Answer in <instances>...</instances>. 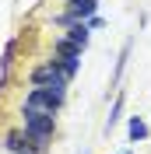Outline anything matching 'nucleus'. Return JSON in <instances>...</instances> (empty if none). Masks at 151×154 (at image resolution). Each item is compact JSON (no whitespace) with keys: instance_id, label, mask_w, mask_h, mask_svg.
I'll return each instance as SVG.
<instances>
[{"instance_id":"1","label":"nucleus","mask_w":151,"mask_h":154,"mask_svg":"<svg viewBox=\"0 0 151 154\" xmlns=\"http://www.w3.org/2000/svg\"><path fill=\"white\" fill-rule=\"evenodd\" d=\"M67 81H70V77L60 70L56 60H49V63L35 67V74H32V84H35V88H49V91H56V95L67 91Z\"/></svg>"},{"instance_id":"2","label":"nucleus","mask_w":151,"mask_h":154,"mask_svg":"<svg viewBox=\"0 0 151 154\" xmlns=\"http://www.w3.org/2000/svg\"><path fill=\"white\" fill-rule=\"evenodd\" d=\"M25 133L42 147L49 137H53V112H28V109H25Z\"/></svg>"},{"instance_id":"3","label":"nucleus","mask_w":151,"mask_h":154,"mask_svg":"<svg viewBox=\"0 0 151 154\" xmlns=\"http://www.w3.org/2000/svg\"><path fill=\"white\" fill-rule=\"evenodd\" d=\"M60 105H63V95L49 91V88H32L28 98H25V109L28 112H56Z\"/></svg>"},{"instance_id":"4","label":"nucleus","mask_w":151,"mask_h":154,"mask_svg":"<svg viewBox=\"0 0 151 154\" xmlns=\"http://www.w3.org/2000/svg\"><path fill=\"white\" fill-rule=\"evenodd\" d=\"M95 11H98V0H70V7H67V25H70V21H85V18H95Z\"/></svg>"},{"instance_id":"5","label":"nucleus","mask_w":151,"mask_h":154,"mask_svg":"<svg viewBox=\"0 0 151 154\" xmlns=\"http://www.w3.org/2000/svg\"><path fill=\"white\" fill-rule=\"evenodd\" d=\"M7 151H14V154H39V144L32 140L28 133L21 137V133H11L7 137Z\"/></svg>"},{"instance_id":"6","label":"nucleus","mask_w":151,"mask_h":154,"mask_svg":"<svg viewBox=\"0 0 151 154\" xmlns=\"http://www.w3.org/2000/svg\"><path fill=\"white\" fill-rule=\"evenodd\" d=\"M56 63H60V70H63L67 77H74V74H77V67H81V53H60Z\"/></svg>"},{"instance_id":"7","label":"nucleus","mask_w":151,"mask_h":154,"mask_svg":"<svg viewBox=\"0 0 151 154\" xmlns=\"http://www.w3.org/2000/svg\"><path fill=\"white\" fill-rule=\"evenodd\" d=\"M67 38H70L74 46L85 49V46H88V25H85V21H81V25H77V21H70V32H67Z\"/></svg>"},{"instance_id":"8","label":"nucleus","mask_w":151,"mask_h":154,"mask_svg":"<svg viewBox=\"0 0 151 154\" xmlns=\"http://www.w3.org/2000/svg\"><path fill=\"white\" fill-rule=\"evenodd\" d=\"M130 137H133V140H144V137H148V126H144V119H130Z\"/></svg>"},{"instance_id":"9","label":"nucleus","mask_w":151,"mask_h":154,"mask_svg":"<svg viewBox=\"0 0 151 154\" xmlns=\"http://www.w3.org/2000/svg\"><path fill=\"white\" fill-rule=\"evenodd\" d=\"M120 112H123V98H116V105H113V112H109V123H105V130H113V126H116Z\"/></svg>"},{"instance_id":"10","label":"nucleus","mask_w":151,"mask_h":154,"mask_svg":"<svg viewBox=\"0 0 151 154\" xmlns=\"http://www.w3.org/2000/svg\"><path fill=\"white\" fill-rule=\"evenodd\" d=\"M123 154H130V151H123Z\"/></svg>"}]
</instances>
